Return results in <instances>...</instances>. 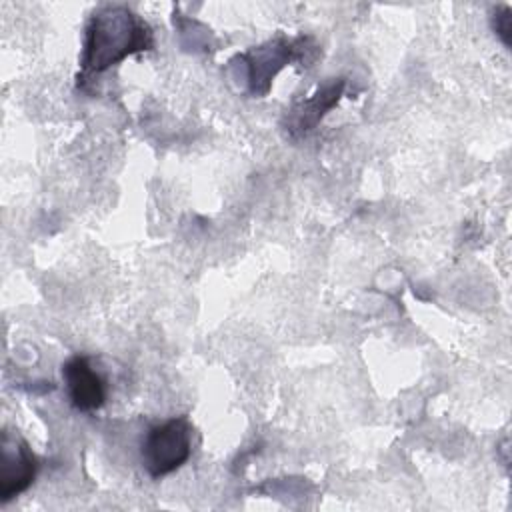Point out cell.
<instances>
[{"mask_svg": "<svg viewBox=\"0 0 512 512\" xmlns=\"http://www.w3.org/2000/svg\"><path fill=\"white\" fill-rule=\"evenodd\" d=\"M316 50L318 44L310 36L286 38L280 34L260 46L246 50L244 54H238L234 60H238L244 68L248 94L262 98L270 92L274 78L286 64L294 60L312 62Z\"/></svg>", "mask_w": 512, "mask_h": 512, "instance_id": "2", "label": "cell"}, {"mask_svg": "<svg viewBox=\"0 0 512 512\" xmlns=\"http://www.w3.org/2000/svg\"><path fill=\"white\" fill-rule=\"evenodd\" d=\"M62 378L70 404L80 412H94L104 406L108 390L104 376L88 356H72L62 364Z\"/></svg>", "mask_w": 512, "mask_h": 512, "instance_id": "6", "label": "cell"}, {"mask_svg": "<svg viewBox=\"0 0 512 512\" xmlns=\"http://www.w3.org/2000/svg\"><path fill=\"white\" fill-rule=\"evenodd\" d=\"M152 28L124 4L100 6L88 20L80 66L82 82L104 74L124 58L152 50Z\"/></svg>", "mask_w": 512, "mask_h": 512, "instance_id": "1", "label": "cell"}, {"mask_svg": "<svg viewBox=\"0 0 512 512\" xmlns=\"http://www.w3.org/2000/svg\"><path fill=\"white\" fill-rule=\"evenodd\" d=\"M346 88L344 78H330L322 86H316V90L296 100L284 114L282 128L290 140H300L308 136L322 120L324 116L338 106L342 94Z\"/></svg>", "mask_w": 512, "mask_h": 512, "instance_id": "5", "label": "cell"}, {"mask_svg": "<svg viewBox=\"0 0 512 512\" xmlns=\"http://www.w3.org/2000/svg\"><path fill=\"white\" fill-rule=\"evenodd\" d=\"M492 28L502 40L506 48H510V38H512V10L508 6H498L492 12Z\"/></svg>", "mask_w": 512, "mask_h": 512, "instance_id": "8", "label": "cell"}, {"mask_svg": "<svg viewBox=\"0 0 512 512\" xmlns=\"http://www.w3.org/2000/svg\"><path fill=\"white\" fill-rule=\"evenodd\" d=\"M174 24L178 26V34H180V42L186 50L198 52V50H210L212 46V32L200 24L198 20H190V18H182V14L174 12Z\"/></svg>", "mask_w": 512, "mask_h": 512, "instance_id": "7", "label": "cell"}, {"mask_svg": "<svg viewBox=\"0 0 512 512\" xmlns=\"http://www.w3.org/2000/svg\"><path fill=\"white\" fill-rule=\"evenodd\" d=\"M38 474V458L28 442L8 430L2 432L0 442V502L26 492Z\"/></svg>", "mask_w": 512, "mask_h": 512, "instance_id": "4", "label": "cell"}, {"mask_svg": "<svg viewBox=\"0 0 512 512\" xmlns=\"http://www.w3.org/2000/svg\"><path fill=\"white\" fill-rule=\"evenodd\" d=\"M194 428L186 416L152 426L140 446V458L150 478H164L188 462Z\"/></svg>", "mask_w": 512, "mask_h": 512, "instance_id": "3", "label": "cell"}]
</instances>
